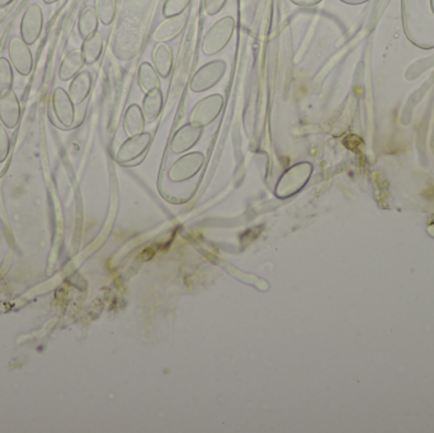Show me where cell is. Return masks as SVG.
<instances>
[{"label":"cell","instance_id":"cell-1","mask_svg":"<svg viewBox=\"0 0 434 433\" xmlns=\"http://www.w3.org/2000/svg\"><path fill=\"white\" fill-rule=\"evenodd\" d=\"M235 18L233 15L222 17L210 27L202 41V52L206 56H214L222 51L233 39Z\"/></svg>","mask_w":434,"mask_h":433},{"label":"cell","instance_id":"cell-2","mask_svg":"<svg viewBox=\"0 0 434 433\" xmlns=\"http://www.w3.org/2000/svg\"><path fill=\"white\" fill-rule=\"evenodd\" d=\"M226 70L227 64L224 60H212L208 64L202 65L191 79L189 89L193 93L210 91L224 78Z\"/></svg>","mask_w":434,"mask_h":433},{"label":"cell","instance_id":"cell-3","mask_svg":"<svg viewBox=\"0 0 434 433\" xmlns=\"http://www.w3.org/2000/svg\"><path fill=\"white\" fill-rule=\"evenodd\" d=\"M224 102L225 99L219 93H214L208 97L202 98L201 101L197 102L193 107V110L191 111L189 123L201 129L211 125L217 117L220 116Z\"/></svg>","mask_w":434,"mask_h":433},{"label":"cell","instance_id":"cell-4","mask_svg":"<svg viewBox=\"0 0 434 433\" xmlns=\"http://www.w3.org/2000/svg\"><path fill=\"white\" fill-rule=\"evenodd\" d=\"M42 27H44L42 9L37 4L30 6L20 20V37L27 45H34L41 36Z\"/></svg>","mask_w":434,"mask_h":433},{"label":"cell","instance_id":"cell-5","mask_svg":"<svg viewBox=\"0 0 434 433\" xmlns=\"http://www.w3.org/2000/svg\"><path fill=\"white\" fill-rule=\"evenodd\" d=\"M312 169L310 164L301 163L292 167L288 172H286L277 187V194L279 197H288L291 194H296L300 188L304 187L305 183L312 175Z\"/></svg>","mask_w":434,"mask_h":433},{"label":"cell","instance_id":"cell-6","mask_svg":"<svg viewBox=\"0 0 434 433\" xmlns=\"http://www.w3.org/2000/svg\"><path fill=\"white\" fill-rule=\"evenodd\" d=\"M8 52L15 71L22 77H28L33 69V55L30 46L22 37H12L8 45Z\"/></svg>","mask_w":434,"mask_h":433},{"label":"cell","instance_id":"cell-7","mask_svg":"<svg viewBox=\"0 0 434 433\" xmlns=\"http://www.w3.org/2000/svg\"><path fill=\"white\" fill-rule=\"evenodd\" d=\"M52 111L60 125L64 127H72L75 121V107L69 93L58 87L52 92L51 98Z\"/></svg>","mask_w":434,"mask_h":433},{"label":"cell","instance_id":"cell-8","mask_svg":"<svg viewBox=\"0 0 434 433\" xmlns=\"http://www.w3.org/2000/svg\"><path fill=\"white\" fill-rule=\"evenodd\" d=\"M203 156L201 153H191L181 156L172 165L169 170V178L174 182H184L192 178L201 169Z\"/></svg>","mask_w":434,"mask_h":433},{"label":"cell","instance_id":"cell-9","mask_svg":"<svg viewBox=\"0 0 434 433\" xmlns=\"http://www.w3.org/2000/svg\"><path fill=\"white\" fill-rule=\"evenodd\" d=\"M20 120V103L13 89L0 94V121L7 129H15Z\"/></svg>","mask_w":434,"mask_h":433},{"label":"cell","instance_id":"cell-10","mask_svg":"<svg viewBox=\"0 0 434 433\" xmlns=\"http://www.w3.org/2000/svg\"><path fill=\"white\" fill-rule=\"evenodd\" d=\"M151 142V135L149 132H141L139 135L130 136L123 142L117 153V161L121 163H129L135 161L139 156H143L149 148Z\"/></svg>","mask_w":434,"mask_h":433},{"label":"cell","instance_id":"cell-11","mask_svg":"<svg viewBox=\"0 0 434 433\" xmlns=\"http://www.w3.org/2000/svg\"><path fill=\"white\" fill-rule=\"evenodd\" d=\"M201 127H196L191 123L183 125L181 127L175 131L174 135L172 137L170 148L175 154H181L187 150L193 148L196 142L201 139Z\"/></svg>","mask_w":434,"mask_h":433},{"label":"cell","instance_id":"cell-12","mask_svg":"<svg viewBox=\"0 0 434 433\" xmlns=\"http://www.w3.org/2000/svg\"><path fill=\"white\" fill-rule=\"evenodd\" d=\"M187 22H189L187 13L165 18V20L158 26L153 37L158 44H160V42L167 44L169 41L178 37L183 32V30L187 26Z\"/></svg>","mask_w":434,"mask_h":433},{"label":"cell","instance_id":"cell-13","mask_svg":"<svg viewBox=\"0 0 434 433\" xmlns=\"http://www.w3.org/2000/svg\"><path fill=\"white\" fill-rule=\"evenodd\" d=\"M151 58H153V65H154L155 70L158 71V74L162 78H168L169 75L172 74L173 64H174V56H173V51H172L170 46L168 44H164V42L158 44L153 50Z\"/></svg>","mask_w":434,"mask_h":433},{"label":"cell","instance_id":"cell-14","mask_svg":"<svg viewBox=\"0 0 434 433\" xmlns=\"http://www.w3.org/2000/svg\"><path fill=\"white\" fill-rule=\"evenodd\" d=\"M91 84H93V77L89 71H80L78 75L72 79L68 93L74 104H82L89 97Z\"/></svg>","mask_w":434,"mask_h":433},{"label":"cell","instance_id":"cell-15","mask_svg":"<svg viewBox=\"0 0 434 433\" xmlns=\"http://www.w3.org/2000/svg\"><path fill=\"white\" fill-rule=\"evenodd\" d=\"M84 65V58L82 51L74 50L66 54L65 58H63L58 68V79L61 82H69L75 75H78Z\"/></svg>","mask_w":434,"mask_h":433},{"label":"cell","instance_id":"cell-16","mask_svg":"<svg viewBox=\"0 0 434 433\" xmlns=\"http://www.w3.org/2000/svg\"><path fill=\"white\" fill-rule=\"evenodd\" d=\"M145 116L141 107L136 103H132L127 107L123 115V130L129 136L139 135L145 129Z\"/></svg>","mask_w":434,"mask_h":433},{"label":"cell","instance_id":"cell-17","mask_svg":"<svg viewBox=\"0 0 434 433\" xmlns=\"http://www.w3.org/2000/svg\"><path fill=\"white\" fill-rule=\"evenodd\" d=\"M162 106H164V96L162 89H154L145 94L141 110L146 123L156 121V118L162 115Z\"/></svg>","mask_w":434,"mask_h":433},{"label":"cell","instance_id":"cell-18","mask_svg":"<svg viewBox=\"0 0 434 433\" xmlns=\"http://www.w3.org/2000/svg\"><path fill=\"white\" fill-rule=\"evenodd\" d=\"M137 82L140 88L145 93L154 91V89H160L162 83H160V75L155 70L154 65L149 63H143L139 66L137 70Z\"/></svg>","mask_w":434,"mask_h":433},{"label":"cell","instance_id":"cell-19","mask_svg":"<svg viewBox=\"0 0 434 433\" xmlns=\"http://www.w3.org/2000/svg\"><path fill=\"white\" fill-rule=\"evenodd\" d=\"M103 36L101 33L96 32L84 39L80 51L83 54L85 64H96L103 52Z\"/></svg>","mask_w":434,"mask_h":433},{"label":"cell","instance_id":"cell-20","mask_svg":"<svg viewBox=\"0 0 434 433\" xmlns=\"http://www.w3.org/2000/svg\"><path fill=\"white\" fill-rule=\"evenodd\" d=\"M99 18L96 8L87 7L82 11L78 20L79 36L84 39L98 31Z\"/></svg>","mask_w":434,"mask_h":433},{"label":"cell","instance_id":"cell-21","mask_svg":"<svg viewBox=\"0 0 434 433\" xmlns=\"http://www.w3.org/2000/svg\"><path fill=\"white\" fill-rule=\"evenodd\" d=\"M96 12L99 22L104 26H110L116 17V0H96Z\"/></svg>","mask_w":434,"mask_h":433},{"label":"cell","instance_id":"cell-22","mask_svg":"<svg viewBox=\"0 0 434 433\" xmlns=\"http://www.w3.org/2000/svg\"><path fill=\"white\" fill-rule=\"evenodd\" d=\"M13 82V65L7 58H0V94L12 89Z\"/></svg>","mask_w":434,"mask_h":433},{"label":"cell","instance_id":"cell-23","mask_svg":"<svg viewBox=\"0 0 434 433\" xmlns=\"http://www.w3.org/2000/svg\"><path fill=\"white\" fill-rule=\"evenodd\" d=\"M191 0H165L162 6V15L165 18L186 13Z\"/></svg>","mask_w":434,"mask_h":433},{"label":"cell","instance_id":"cell-24","mask_svg":"<svg viewBox=\"0 0 434 433\" xmlns=\"http://www.w3.org/2000/svg\"><path fill=\"white\" fill-rule=\"evenodd\" d=\"M227 0H203V8L208 15H216L220 13L225 7Z\"/></svg>","mask_w":434,"mask_h":433},{"label":"cell","instance_id":"cell-25","mask_svg":"<svg viewBox=\"0 0 434 433\" xmlns=\"http://www.w3.org/2000/svg\"><path fill=\"white\" fill-rule=\"evenodd\" d=\"M9 145L11 142H9L7 131L4 129V126L0 125V163L6 161L8 153H9Z\"/></svg>","mask_w":434,"mask_h":433},{"label":"cell","instance_id":"cell-26","mask_svg":"<svg viewBox=\"0 0 434 433\" xmlns=\"http://www.w3.org/2000/svg\"><path fill=\"white\" fill-rule=\"evenodd\" d=\"M14 0H0V8H6L9 6V4H12Z\"/></svg>","mask_w":434,"mask_h":433},{"label":"cell","instance_id":"cell-27","mask_svg":"<svg viewBox=\"0 0 434 433\" xmlns=\"http://www.w3.org/2000/svg\"><path fill=\"white\" fill-rule=\"evenodd\" d=\"M45 4H53V3H56L58 0H42Z\"/></svg>","mask_w":434,"mask_h":433},{"label":"cell","instance_id":"cell-28","mask_svg":"<svg viewBox=\"0 0 434 433\" xmlns=\"http://www.w3.org/2000/svg\"><path fill=\"white\" fill-rule=\"evenodd\" d=\"M430 9H432V12L434 14V0H430Z\"/></svg>","mask_w":434,"mask_h":433}]
</instances>
